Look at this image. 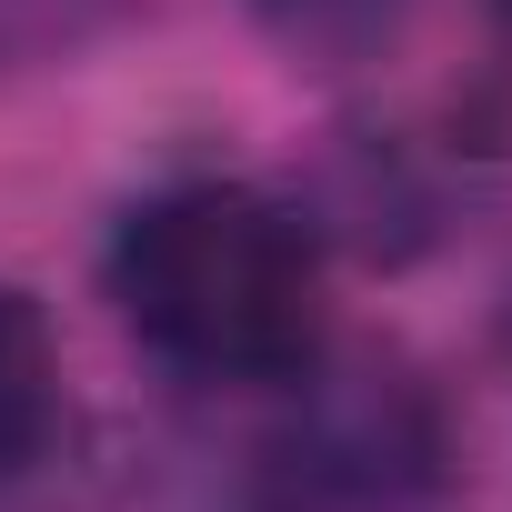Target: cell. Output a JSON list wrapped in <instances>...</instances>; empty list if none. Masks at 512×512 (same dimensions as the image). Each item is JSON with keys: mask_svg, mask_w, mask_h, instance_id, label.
<instances>
[{"mask_svg": "<svg viewBox=\"0 0 512 512\" xmlns=\"http://www.w3.org/2000/svg\"><path fill=\"white\" fill-rule=\"evenodd\" d=\"M91 21H101V0H0V71L41 51H81Z\"/></svg>", "mask_w": 512, "mask_h": 512, "instance_id": "cell-5", "label": "cell"}, {"mask_svg": "<svg viewBox=\"0 0 512 512\" xmlns=\"http://www.w3.org/2000/svg\"><path fill=\"white\" fill-rule=\"evenodd\" d=\"M251 402L272 412L241 442L231 512H442L462 482L452 402L402 352L322 342L292 382Z\"/></svg>", "mask_w": 512, "mask_h": 512, "instance_id": "cell-2", "label": "cell"}, {"mask_svg": "<svg viewBox=\"0 0 512 512\" xmlns=\"http://www.w3.org/2000/svg\"><path fill=\"white\" fill-rule=\"evenodd\" d=\"M241 21L262 31V51L302 81H352L372 71L402 31H412V0H241Z\"/></svg>", "mask_w": 512, "mask_h": 512, "instance_id": "cell-4", "label": "cell"}, {"mask_svg": "<svg viewBox=\"0 0 512 512\" xmlns=\"http://www.w3.org/2000/svg\"><path fill=\"white\" fill-rule=\"evenodd\" d=\"M71 442V382H61V332L51 312L0 282V502H21Z\"/></svg>", "mask_w": 512, "mask_h": 512, "instance_id": "cell-3", "label": "cell"}, {"mask_svg": "<svg viewBox=\"0 0 512 512\" xmlns=\"http://www.w3.org/2000/svg\"><path fill=\"white\" fill-rule=\"evenodd\" d=\"M101 302L171 382L272 392L332 342V231L272 181L181 171L111 221Z\"/></svg>", "mask_w": 512, "mask_h": 512, "instance_id": "cell-1", "label": "cell"}]
</instances>
